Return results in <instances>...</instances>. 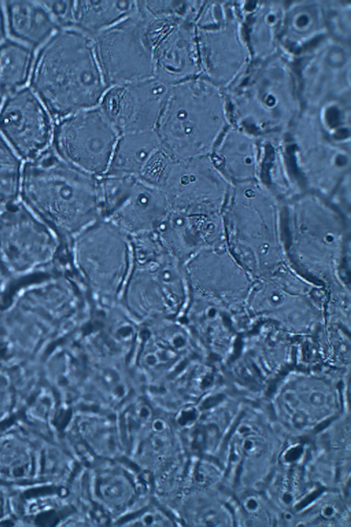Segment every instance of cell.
Instances as JSON below:
<instances>
[{"label": "cell", "mask_w": 351, "mask_h": 527, "mask_svg": "<svg viewBox=\"0 0 351 527\" xmlns=\"http://www.w3.org/2000/svg\"><path fill=\"white\" fill-rule=\"evenodd\" d=\"M287 255L327 290L349 289L350 218L329 199L304 191L284 204Z\"/></svg>", "instance_id": "6da1fadb"}, {"label": "cell", "mask_w": 351, "mask_h": 527, "mask_svg": "<svg viewBox=\"0 0 351 527\" xmlns=\"http://www.w3.org/2000/svg\"><path fill=\"white\" fill-rule=\"evenodd\" d=\"M222 217L226 244L254 281L290 264L284 203L263 181L232 185Z\"/></svg>", "instance_id": "7a4b0ae2"}, {"label": "cell", "mask_w": 351, "mask_h": 527, "mask_svg": "<svg viewBox=\"0 0 351 527\" xmlns=\"http://www.w3.org/2000/svg\"><path fill=\"white\" fill-rule=\"evenodd\" d=\"M31 85L58 120L97 106L107 86L91 38L75 29L58 30L38 54Z\"/></svg>", "instance_id": "3957f363"}, {"label": "cell", "mask_w": 351, "mask_h": 527, "mask_svg": "<svg viewBox=\"0 0 351 527\" xmlns=\"http://www.w3.org/2000/svg\"><path fill=\"white\" fill-rule=\"evenodd\" d=\"M99 178L60 159L51 147L23 163L20 199L68 239L101 218Z\"/></svg>", "instance_id": "277c9868"}, {"label": "cell", "mask_w": 351, "mask_h": 527, "mask_svg": "<svg viewBox=\"0 0 351 527\" xmlns=\"http://www.w3.org/2000/svg\"><path fill=\"white\" fill-rule=\"evenodd\" d=\"M228 128L216 84L200 75L169 86L155 131L174 160L210 156Z\"/></svg>", "instance_id": "5b68a950"}, {"label": "cell", "mask_w": 351, "mask_h": 527, "mask_svg": "<svg viewBox=\"0 0 351 527\" xmlns=\"http://www.w3.org/2000/svg\"><path fill=\"white\" fill-rule=\"evenodd\" d=\"M327 298L324 287L289 264L254 281L243 309L247 331L267 321L295 337L312 335L325 321Z\"/></svg>", "instance_id": "8992f818"}, {"label": "cell", "mask_w": 351, "mask_h": 527, "mask_svg": "<svg viewBox=\"0 0 351 527\" xmlns=\"http://www.w3.org/2000/svg\"><path fill=\"white\" fill-rule=\"evenodd\" d=\"M69 260L92 304L114 303L120 301L134 265L131 237L101 218L71 238Z\"/></svg>", "instance_id": "52a82bcc"}, {"label": "cell", "mask_w": 351, "mask_h": 527, "mask_svg": "<svg viewBox=\"0 0 351 527\" xmlns=\"http://www.w3.org/2000/svg\"><path fill=\"white\" fill-rule=\"evenodd\" d=\"M69 242L20 198L0 210V264L12 280L69 266Z\"/></svg>", "instance_id": "ba28073f"}, {"label": "cell", "mask_w": 351, "mask_h": 527, "mask_svg": "<svg viewBox=\"0 0 351 527\" xmlns=\"http://www.w3.org/2000/svg\"><path fill=\"white\" fill-rule=\"evenodd\" d=\"M191 296L184 263L164 249L134 258L120 301L141 323L183 316Z\"/></svg>", "instance_id": "9c48e42d"}, {"label": "cell", "mask_w": 351, "mask_h": 527, "mask_svg": "<svg viewBox=\"0 0 351 527\" xmlns=\"http://www.w3.org/2000/svg\"><path fill=\"white\" fill-rule=\"evenodd\" d=\"M290 155L304 189L330 200L350 183V141L328 131L323 125L295 126Z\"/></svg>", "instance_id": "30bf717a"}, {"label": "cell", "mask_w": 351, "mask_h": 527, "mask_svg": "<svg viewBox=\"0 0 351 527\" xmlns=\"http://www.w3.org/2000/svg\"><path fill=\"white\" fill-rule=\"evenodd\" d=\"M119 137L97 106L59 119L51 147L67 163L100 178L108 172Z\"/></svg>", "instance_id": "8fae6325"}, {"label": "cell", "mask_w": 351, "mask_h": 527, "mask_svg": "<svg viewBox=\"0 0 351 527\" xmlns=\"http://www.w3.org/2000/svg\"><path fill=\"white\" fill-rule=\"evenodd\" d=\"M49 432L27 421L0 430V480L35 487L58 484V449Z\"/></svg>", "instance_id": "7c38bea8"}, {"label": "cell", "mask_w": 351, "mask_h": 527, "mask_svg": "<svg viewBox=\"0 0 351 527\" xmlns=\"http://www.w3.org/2000/svg\"><path fill=\"white\" fill-rule=\"evenodd\" d=\"M99 194L101 218L131 237L155 232L170 211L160 188L139 177L104 175Z\"/></svg>", "instance_id": "4fadbf2b"}, {"label": "cell", "mask_w": 351, "mask_h": 527, "mask_svg": "<svg viewBox=\"0 0 351 527\" xmlns=\"http://www.w3.org/2000/svg\"><path fill=\"white\" fill-rule=\"evenodd\" d=\"M210 155L173 160L160 185L171 211L222 215L232 187Z\"/></svg>", "instance_id": "5bb4252c"}, {"label": "cell", "mask_w": 351, "mask_h": 527, "mask_svg": "<svg viewBox=\"0 0 351 527\" xmlns=\"http://www.w3.org/2000/svg\"><path fill=\"white\" fill-rule=\"evenodd\" d=\"M90 38L107 88L154 77L152 47L137 4L130 15Z\"/></svg>", "instance_id": "9a60e30c"}, {"label": "cell", "mask_w": 351, "mask_h": 527, "mask_svg": "<svg viewBox=\"0 0 351 527\" xmlns=\"http://www.w3.org/2000/svg\"><path fill=\"white\" fill-rule=\"evenodd\" d=\"M184 266L191 291L220 303L234 316L243 312L254 280L226 243L202 249Z\"/></svg>", "instance_id": "2e32d148"}, {"label": "cell", "mask_w": 351, "mask_h": 527, "mask_svg": "<svg viewBox=\"0 0 351 527\" xmlns=\"http://www.w3.org/2000/svg\"><path fill=\"white\" fill-rule=\"evenodd\" d=\"M54 126L33 90L12 92L0 108V134L25 162L51 146Z\"/></svg>", "instance_id": "e0dca14e"}, {"label": "cell", "mask_w": 351, "mask_h": 527, "mask_svg": "<svg viewBox=\"0 0 351 527\" xmlns=\"http://www.w3.org/2000/svg\"><path fill=\"white\" fill-rule=\"evenodd\" d=\"M169 86L154 77L108 87L98 107L119 134L153 130Z\"/></svg>", "instance_id": "ac0fdd59"}, {"label": "cell", "mask_w": 351, "mask_h": 527, "mask_svg": "<svg viewBox=\"0 0 351 527\" xmlns=\"http://www.w3.org/2000/svg\"><path fill=\"white\" fill-rule=\"evenodd\" d=\"M277 401L292 424L301 428L313 423L318 412H331L338 393L331 379L318 371L291 373L279 387Z\"/></svg>", "instance_id": "d6986e66"}, {"label": "cell", "mask_w": 351, "mask_h": 527, "mask_svg": "<svg viewBox=\"0 0 351 527\" xmlns=\"http://www.w3.org/2000/svg\"><path fill=\"white\" fill-rule=\"evenodd\" d=\"M153 75L170 86L202 75L195 21L174 24L152 50Z\"/></svg>", "instance_id": "ffe728a7"}, {"label": "cell", "mask_w": 351, "mask_h": 527, "mask_svg": "<svg viewBox=\"0 0 351 527\" xmlns=\"http://www.w3.org/2000/svg\"><path fill=\"white\" fill-rule=\"evenodd\" d=\"M155 233L167 251L184 264L202 249L226 243L222 215L170 211Z\"/></svg>", "instance_id": "44dd1931"}, {"label": "cell", "mask_w": 351, "mask_h": 527, "mask_svg": "<svg viewBox=\"0 0 351 527\" xmlns=\"http://www.w3.org/2000/svg\"><path fill=\"white\" fill-rule=\"evenodd\" d=\"M266 140L247 129L226 130L210 156L232 185L262 181Z\"/></svg>", "instance_id": "7402d4cb"}, {"label": "cell", "mask_w": 351, "mask_h": 527, "mask_svg": "<svg viewBox=\"0 0 351 527\" xmlns=\"http://www.w3.org/2000/svg\"><path fill=\"white\" fill-rule=\"evenodd\" d=\"M41 371L30 359L12 357L0 361V422L23 408L38 390Z\"/></svg>", "instance_id": "603a6c76"}, {"label": "cell", "mask_w": 351, "mask_h": 527, "mask_svg": "<svg viewBox=\"0 0 351 527\" xmlns=\"http://www.w3.org/2000/svg\"><path fill=\"white\" fill-rule=\"evenodd\" d=\"M10 34L29 45L37 46L60 30L43 1L6 2Z\"/></svg>", "instance_id": "cb8c5ba5"}, {"label": "cell", "mask_w": 351, "mask_h": 527, "mask_svg": "<svg viewBox=\"0 0 351 527\" xmlns=\"http://www.w3.org/2000/svg\"><path fill=\"white\" fill-rule=\"evenodd\" d=\"M161 148L155 130L121 134L106 174L141 177L152 158Z\"/></svg>", "instance_id": "d4e9b609"}, {"label": "cell", "mask_w": 351, "mask_h": 527, "mask_svg": "<svg viewBox=\"0 0 351 527\" xmlns=\"http://www.w3.org/2000/svg\"><path fill=\"white\" fill-rule=\"evenodd\" d=\"M265 140L266 151L261 180L285 204L306 190L297 174L282 138Z\"/></svg>", "instance_id": "484cf974"}, {"label": "cell", "mask_w": 351, "mask_h": 527, "mask_svg": "<svg viewBox=\"0 0 351 527\" xmlns=\"http://www.w3.org/2000/svg\"><path fill=\"white\" fill-rule=\"evenodd\" d=\"M136 1H75L73 29L90 38L130 15Z\"/></svg>", "instance_id": "4316f807"}, {"label": "cell", "mask_w": 351, "mask_h": 527, "mask_svg": "<svg viewBox=\"0 0 351 527\" xmlns=\"http://www.w3.org/2000/svg\"><path fill=\"white\" fill-rule=\"evenodd\" d=\"M34 54L27 46L7 40L0 45V89L14 92L28 80L32 70Z\"/></svg>", "instance_id": "83f0119b"}, {"label": "cell", "mask_w": 351, "mask_h": 527, "mask_svg": "<svg viewBox=\"0 0 351 527\" xmlns=\"http://www.w3.org/2000/svg\"><path fill=\"white\" fill-rule=\"evenodd\" d=\"M23 163L0 134V210L19 198Z\"/></svg>", "instance_id": "f1b7e54d"}, {"label": "cell", "mask_w": 351, "mask_h": 527, "mask_svg": "<svg viewBox=\"0 0 351 527\" xmlns=\"http://www.w3.org/2000/svg\"><path fill=\"white\" fill-rule=\"evenodd\" d=\"M322 16L316 5H303L295 7L285 22L289 35L293 40H306L313 36L321 27Z\"/></svg>", "instance_id": "f546056e"}, {"label": "cell", "mask_w": 351, "mask_h": 527, "mask_svg": "<svg viewBox=\"0 0 351 527\" xmlns=\"http://www.w3.org/2000/svg\"><path fill=\"white\" fill-rule=\"evenodd\" d=\"M32 488L28 484H0V524L20 517L21 496Z\"/></svg>", "instance_id": "4dcf8cb0"}, {"label": "cell", "mask_w": 351, "mask_h": 527, "mask_svg": "<svg viewBox=\"0 0 351 527\" xmlns=\"http://www.w3.org/2000/svg\"><path fill=\"white\" fill-rule=\"evenodd\" d=\"M60 29H73L75 1H43Z\"/></svg>", "instance_id": "1f68e13d"}, {"label": "cell", "mask_w": 351, "mask_h": 527, "mask_svg": "<svg viewBox=\"0 0 351 527\" xmlns=\"http://www.w3.org/2000/svg\"><path fill=\"white\" fill-rule=\"evenodd\" d=\"M241 450L247 456H256L263 450V441L256 434L242 435Z\"/></svg>", "instance_id": "d6a6232c"}, {"label": "cell", "mask_w": 351, "mask_h": 527, "mask_svg": "<svg viewBox=\"0 0 351 527\" xmlns=\"http://www.w3.org/2000/svg\"><path fill=\"white\" fill-rule=\"evenodd\" d=\"M339 513V511L337 507V505L332 502H328L324 504L322 506L321 511H320V514L322 517L326 519H335L338 515Z\"/></svg>", "instance_id": "836d02e7"}, {"label": "cell", "mask_w": 351, "mask_h": 527, "mask_svg": "<svg viewBox=\"0 0 351 527\" xmlns=\"http://www.w3.org/2000/svg\"><path fill=\"white\" fill-rule=\"evenodd\" d=\"M5 33V16L1 3L0 2V42L3 38Z\"/></svg>", "instance_id": "e575fe53"}, {"label": "cell", "mask_w": 351, "mask_h": 527, "mask_svg": "<svg viewBox=\"0 0 351 527\" xmlns=\"http://www.w3.org/2000/svg\"><path fill=\"white\" fill-rule=\"evenodd\" d=\"M0 93H1V89H0ZM0 97H1V93H0Z\"/></svg>", "instance_id": "d590c367"}]
</instances>
